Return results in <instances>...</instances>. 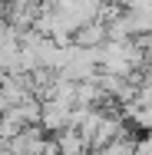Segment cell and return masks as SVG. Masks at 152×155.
Segmentation results:
<instances>
[{"mask_svg": "<svg viewBox=\"0 0 152 155\" xmlns=\"http://www.w3.org/2000/svg\"><path fill=\"white\" fill-rule=\"evenodd\" d=\"M132 155H152V132H142L132 142Z\"/></svg>", "mask_w": 152, "mask_h": 155, "instance_id": "4", "label": "cell"}, {"mask_svg": "<svg viewBox=\"0 0 152 155\" xmlns=\"http://www.w3.org/2000/svg\"><path fill=\"white\" fill-rule=\"evenodd\" d=\"M129 119H132L136 129L152 132V106H132V102H129Z\"/></svg>", "mask_w": 152, "mask_h": 155, "instance_id": "3", "label": "cell"}, {"mask_svg": "<svg viewBox=\"0 0 152 155\" xmlns=\"http://www.w3.org/2000/svg\"><path fill=\"white\" fill-rule=\"evenodd\" d=\"M53 142H56V155H86L90 152V145H86V139L69 125V129H63L53 135Z\"/></svg>", "mask_w": 152, "mask_h": 155, "instance_id": "2", "label": "cell"}, {"mask_svg": "<svg viewBox=\"0 0 152 155\" xmlns=\"http://www.w3.org/2000/svg\"><path fill=\"white\" fill-rule=\"evenodd\" d=\"M69 116H73V106L69 102H56V99H43L40 102V125L46 132H63L69 129Z\"/></svg>", "mask_w": 152, "mask_h": 155, "instance_id": "1", "label": "cell"}]
</instances>
